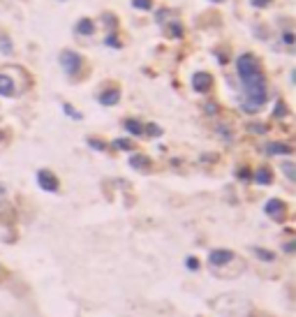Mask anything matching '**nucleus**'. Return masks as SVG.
Instances as JSON below:
<instances>
[{
  "instance_id": "1",
  "label": "nucleus",
  "mask_w": 296,
  "mask_h": 317,
  "mask_svg": "<svg viewBox=\"0 0 296 317\" xmlns=\"http://www.w3.org/2000/svg\"><path fill=\"white\" fill-rule=\"evenodd\" d=\"M236 70H238V77H241L243 84L257 79V77H261L259 61L254 58L253 53H243V56H238V61H236Z\"/></svg>"
},
{
  "instance_id": "2",
  "label": "nucleus",
  "mask_w": 296,
  "mask_h": 317,
  "mask_svg": "<svg viewBox=\"0 0 296 317\" xmlns=\"http://www.w3.org/2000/svg\"><path fill=\"white\" fill-rule=\"evenodd\" d=\"M61 67L65 70V74H70V77L79 74V70H81V56H79L77 51H63L61 53Z\"/></svg>"
},
{
  "instance_id": "3",
  "label": "nucleus",
  "mask_w": 296,
  "mask_h": 317,
  "mask_svg": "<svg viewBox=\"0 0 296 317\" xmlns=\"http://www.w3.org/2000/svg\"><path fill=\"white\" fill-rule=\"evenodd\" d=\"M37 183H40V188L46 190V192H56V190H58V178L53 176L49 169H40V171H37Z\"/></svg>"
},
{
  "instance_id": "4",
  "label": "nucleus",
  "mask_w": 296,
  "mask_h": 317,
  "mask_svg": "<svg viewBox=\"0 0 296 317\" xmlns=\"http://www.w3.org/2000/svg\"><path fill=\"white\" fill-rule=\"evenodd\" d=\"M211 86H213V77H211L209 72H197L192 77V88L197 90V93H206V90H211Z\"/></svg>"
},
{
  "instance_id": "5",
  "label": "nucleus",
  "mask_w": 296,
  "mask_h": 317,
  "mask_svg": "<svg viewBox=\"0 0 296 317\" xmlns=\"http://www.w3.org/2000/svg\"><path fill=\"white\" fill-rule=\"evenodd\" d=\"M232 259H234V253H232V250H213L209 255V264L222 266V264H229Z\"/></svg>"
},
{
  "instance_id": "6",
  "label": "nucleus",
  "mask_w": 296,
  "mask_h": 317,
  "mask_svg": "<svg viewBox=\"0 0 296 317\" xmlns=\"http://www.w3.org/2000/svg\"><path fill=\"white\" fill-rule=\"evenodd\" d=\"M264 211H266V215H271V218L282 220V215H285V202H280V199H269L266 206H264Z\"/></svg>"
},
{
  "instance_id": "7",
  "label": "nucleus",
  "mask_w": 296,
  "mask_h": 317,
  "mask_svg": "<svg viewBox=\"0 0 296 317\" xmlns=\"http://www.w3.org/2000/svg\"><path fill=\"white\" fill-rule=\"evenodd\" d=\"M266 153L269 155H292V146L280 144V141H269L266 144Z\"/></svg>"
},
{
  "instance_id": "8",
  "label": "nucleus",
  "mask_w": 296,
  "mask_h": 317,
  "mask_svg": "<svg viewBox=\"0 0 296 317\" xmlns=\"http://www.w3.org/2000/svg\"><path fill=\"white\" fill-rule=\"evenodd\" d=\"M14 93H17V88H14V79L7 77V74H0V95L12 97Z\"/></svg>"
},
{
  "instance_id": "9",
  "label": "nucleus",
  "mask_w": 296,
  "mask_h": 317,
  "mask_svg": "<svg viewBox=\"0 0 296 317\" xmlns=\"http://www.w3.org/2000/svg\"><path fill=\"white\" fill-rule=\"evenodd\" d=\"M118 100H121V90H118V88H109V90H105V93L100 95V105L113 106V105H118Z\"/></svg>"
},
{
  "instance_id": "10",
  "label": "nucleus",
  "mask_w": 296,
  "mask_h": 317,
  "mask_svg": "<svg viewBox=\"0 0 296 317\" xmlns=\"http://www.w3.org/2000/svg\"><path fill=\"white\" fill-rule=\"evenodd\" d=\"M130 167L144 171V169L150 167V160H148L146 155H141V153H134V155H130Z\"/></svg>"
},
{
  "instance_id": "11",
  "label": "nucleus",
  "mask_w": 296,
  "mask_h": 317,
  "mask_svg": "<svg viewBox=\"0 0 296 317\" xmlns=\"http://www.w3.org/2000/svg\"><path fill=\"white\" fill-rule=\"evenodd\" d=\"M254 183H259V185H271V181H273V174H271V169L269 167H259L257 171H254Z\"/></svg>"
},
{
  "instance_id": "12",
  "label": "nucleus",
  "mask_w": 296,
  "mask_h": 317,
  "mask_svg": "<svg viewBox=\"0 0 296 317\" xmlns=\"http://www.w3.org/2000/svg\"><path fill=\"white\" fill-rule=\"evenodd\" d=\"M74 30H77L79 35H93V33H95V23H93L90 19H81Z\"/></svg>"
},
{
  "instance_id": "13",
  "label": "nucleus",
  "mask_w": 296,
  "mask_h": 317,
  "mask_svg": "<svg viewBox=\"0 0 296 317\" xmlns=\"http://www.w3.org/2000/svg\"><path fill=\"white\" fill-rule=\"evenodd\" d=\"M123 127L130 134H134V137H141V134H144V125H141L139 121H134V118H127V121L123 123Z\"/></svg>"
},
{
  "instance_id": "14",
  "label": "nucleus",
  "mask_w": 296,
  "mask_h": 317,
  "mask_svg": "<svg viewBox=\"0 0 296 317\" xmlns=\"http://www.w3.org/2000/svg\"><path fill=\"white\" fill-rule=\"evenodd\" d=\"M253 253L259 257V259H264V262H273V259H275V255H273L271 250H264V248H253Z\"/></svg>"
},
{
  "instance_id": "15",
  "label": "nucleus",
  "mask_w": 296,
  "mask_h": 317,
  "mask_svg": "<svg viewBox=\"0 0 296 317\" xmlns=\"http://www.w3.org/2000/svg\"><path fill=\"white\" fill-rule=\"evenodd\" d=\"M144 132H148V137H162V127H160V125L148 123L146 127H144Z\"/></svg>"
},
{
  "instance_id": "16",
  "label": "nucleus",
  "mask_w": 296,
  "mask_h": 317,
  "mask_svg": "<svg viewBox=\"0 0 296 317\" xmlns=\"http://www.w3.org/2000/svg\"><path fill=\"white\" fill-rule=\"evenodd\" d=\"M113 146H116V148H121V150H132V148H134V144H132L130 139H116V141H113Z\"/></svg>"
},
{
  "instance_id": "17",
  "label": "nucleus",
  "mask_w": 296,
  "mask_h": 317,
  "mask_svg": "<svg viewBox=\"0 0 296 317\" xmlns=\"http://www.w3.org/2000/svg\"><path fill=\"white\" fill-rule=\"evenodd\" d=\"M0 49H2V53H12V42H9L7 35H0Z\"/></svg>"
},
{
  "instance_id": "18",
  "label": "nucleus",
  "mask_w": 296,
  "mask_h": 317,
  "mask_svg": "<svg viewBox=\"0 0 296 317\" xmlns=\"http://www.w3.org/2000/svg\"><path fill=\"white\" fill-rule=\"evenodd\" d=\"M132 5L137 9H144V12H148V9L153 7V0H132Z\"/></svg>"
},
{
  "instance_id": "19",
  "label": "nucleus",
  "mask_w": 296,
  "mask_h": 317,
  "mask_svg": "<svg viewBox=\"0 0 296 317\" xmlns=\"http://www.w3.org/2000/svg\"><path fill=\"white\" fill-rule=\"evenodd\" d=\"M282 171L287 174L289 181H294V178H296V167L292 165V162H285V165H282Z\"/></svg>"
},
{
  "instance_id": "20",
  "label": "nucleus",
  "mask_w": 296,
  "mask_h": 317,
  "mask_svg": "<svg viewBox=\"0 0 296 317\" xmlns=\"http://www.w3.org/2000/svg\"><path fill=\"white\" fill-rule=\"evenodd\" d=\"M63 111H65V114L70 116V118H74V121H81V118H84V116L79 114L77 109H72V106H70V105H63Z\"/></svg>"
},
{
  "instance_id": "21",
  "label": "nucleus",
  "mask_w": 296,
  "mask_h": 317,
  "mask_svg": "<svg viewBox=\"0 0 296 317\" xmlns=\"http://www.w3.org/2000/svg\"><path fill=\"white\" fill-rule=\"evenodd\" d=\"M169 30H171V35L174 37H183V26H181V23H171V26H169Z\"/></svg>"
},
{
  "instance_id": "22",
  "label": "nucleus",
  "mask_w": 296,
  "mask_h": 317,
  "mask_svg": "<svg viewBox=\"0 0 296 317\" xmlns=\"http://www.w3.org/2000/svg\"><path fill=\"white\" fill-rule=\"evenodd\" d=\"M105 44H106V46H116V49H121V40H118L116 35H109V37L105 40Z\"/></svg>"
},
{
  "instance_id": "23",
  "label": "nucleus",
  "mask_w": 296,
  "mask_h": 317,
  "mask_svg": "<svg viewBox=\"0 0 296 317\" xmlns=\"http://www.w3.org/2000/svg\"><path fill=\"white\" fill-rule=\"evenodd\" d=\"M88 144H90V146H93L95 150H105V148H106V146H105V144H102L100 139H88Z\"/></svg>"
},
{
  "instance_id": "24",
  "label": "nucleus",
  "mask_w": 296,
  "mask_h": 317,
  "mask_svg": "<svg viewBox=\"0 0 296 317\" xmlns=\"http://www.w3.org/2000/svg\"><path fill=\"white\" fill-rule=\"evenodd\" d=\"M185 264H188V269H190V271H197V269H199V262H197L194 257H188V262H185Z\"/></svg>"
},
{
  "instance_id": "25",
  "label": "nucleus",
  "mask_w": 296,
  "mask_h": 317,
  "mask_svg": "<svg viewBox=\"0 0 296 317\" xmlns=\"http://www.w3.org/2000/svg\"><path fill=\"white\" fill-rule=\"evenodd\" d=\"M250 132L264 134V132H266V125H257V123H253V125H250Z\"/></svg>"
},
{
  "instance_id": "26",
  "label": "nucleus",
  "mask_w": 296,
  "mask_h": 317,
  "mask_svg": "<svg viewBox=\"0 0 296 317\" xmlns=\"http://www.w3.org/2000/svg\"><path fill=\"white\" fill-rule=\"evenodd\" d=\"M253 2V7H269L273 0H250Z\"/></svg>"
},
{
  "instance_id": "27",
  "label": "nucleus",
  "mask_w": 296,
  "mask_h": 317,
  "mask_svg": "<svg viewBox=\"0 0 296 317\" xmlns=\"http://www.w3.org/2000/svg\"><path fill=\"white\" fill-rule=\"evenodd\" d=\"M285 114H287L285 105H282V102H278V106H275V116H285Z\"/></svg>"
},
{
  "instance_id": "28",
  "label": "nucleus",
  "mask_w": 296,
  "mask_h": 317,
  "mask_svg": "<svg viewBox=\"0 0 296 317\" xmlns=\"http://www.w3.org/2000/svg\"><path fill=\"white\" fill-rule=\"evenodd\" d=\"M282 40H285V44H294V35H292V33H285Z\"/></svg>"
},
{
  "instance_id": "29",
  "label": "nucleus",
  "mask_w": 296,
  "mask_h": 317,
  "mask_svg": "<svg viewBox=\"0 0 296 317\" xmlns=\"http://www.w3.org/2000/svg\"><path fill=\"white\" fill-rule=\"evenodd\" d=\"M236 176L245 181V178H250V174H248V169H238V171H236Z\"/></svg>"
},
{
  "instance_id": "30",
  "label": "nucleus",
  "mask_w": 296,
  "mask_h": 317,
  "mask_svg": "<svg viewBox=\"0 0 296 317\" xmlns=\"http://www.w3.org/2000/svg\"><path fill=\"white\" fill-rule=\"evenodd\" d=\"M215 111H218L215 102H209V106H206V114H215Z\"/></svg>"
},
{
  "instance_id": "31",
  "label": "nucleus",
  "mask_w": 296,
  "mask_h": 317,
  "mask_svg": "<svg viewBox=\"0 0 296 317\" xmlns=\"http://www.w3.org/2000/svg\"><path fill=\"white\" fill-rule=\"evenodd\" d=\"M294 241H289V243H285V253H294Z\"/></svg>"
},
{
  "instance_id": "32",
  "label": "nucleus",
  "mask_w": 296,
  "mask_h": 317,
  "mask_svg": "<svg viewBox=\"0 0 296 317\" xmlns=\"http://www.w3.org/2000/svg\"><path fill=\"white\" fill-rule=\"evenodd\" d=\"M2 197H5V188L0 185V202H2Z\"/></svg>"
},
{
  "instance_id": "33",
  "label": "nucleus",
  "mask_w": 296,
  "mask_h": 317,
  "mask_svg": "<svg viewBox=\"0 0 296 317\" xmlns=\"http://www.w3.org/2000/svg\"><path fill=\"white\" fill-rule=\"evenodd\" d=\"M211 2H215V5H218V2H225V0H211Z\"/></svg>"
}]
</instances>
